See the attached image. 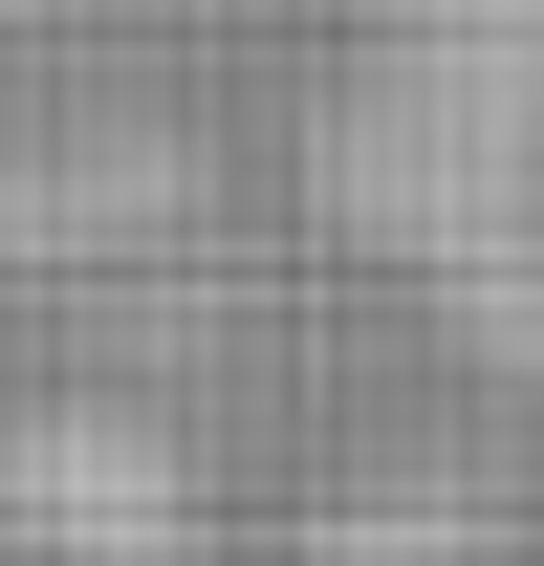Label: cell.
Listing matches in <instances>:
<instances>
[{"label":"cell","instance_id":"cell-1","mask_svg":"<svg viewBox=\"0 0 544 566\" xmlns=\"http://www.w3.org/2000/svg\"><path fill=\"white\" fill-rule=\"evenodd\" d=\"M370 109H414V132H458L436 175H523V132H544V0H370Z\"/></svg>","mask_w":544,"mask_h":566}]
</instances>
